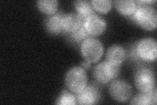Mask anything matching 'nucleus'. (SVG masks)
I'll return each instance as SVG.
<instances>
[{"mask_svg": "<svg viewBox=\"0 0 157 105\" xmlns=\"http://www.w3.org/2000/svg\"><path fill=\"white\" fill-rule=\"evenodd\" d=\"M136 52L145 61H153L156 59L157 46L156 39L152 38L142 39L137 45Z\"/></svg>", "mask_w": 157, "mask_h": 105, "instance_id": "423d86ee", "label": "nucleus"}, {"mask_svg": "<svg viewBox=\"0 0 157 105\" xmlns=\"http://www.w3.org/2000/svg\"><path fill=\"white\" fill-rule=\"evenodd\" d=\"M72 38L75 39L76 42H83L86 39L90 38V35L88 33L86 30L84 26V24L82 25L80 27H78L75 30L71 33Z\"/></svg>", "mask_w": 157, "mask_h": 105, "instance_id": "6ab92c4d", "label": "nucleus"}, {"mask_svg": "<svg viewBox=\"0 0 157 105\" xmlns=\"http://www.w3.org/2000/svg\"><path fill=\"white\" fill-rule=\"evenodd\" d=\"M37 3L39 9L48 15L55 14L58 7V2L56 0H39Z\"/></svg>", "mask_w": 157, "mask_h": 105, "instance_id": "2eb2a0df", "label": "nucleus"}, {"mask_svg": "<svg viewBox=\"0 0 157 105\" xmlns=\"http://www.w3.org/2000/svg\"><path fill=\"white\" fill-rule=\"evenodd\" d=\"M109 93L115 101L124 103L129 100L132 95V88L129 83L122 80H115L109 86Z\"/></svg>", "mask_w": 157, "mask_h": 105, "instance_id": "0eeeda50", "label": "nucleus"}, {"mask_svg": "<svg viewBox=\"0 0 157 105\" xmlns=\"http://www.w3.org/2000/svg\"><path fill=\"white\" fill-rule=\"evenodd\" d=\"M106 58L107 61L120 66L126 59L125 49L119 45H113L108 49Z\"/></svg>", "mask_w": 157, "mask_h": 105, "instance_id": "9b49d317", "label": "nucleus"}, {"mask_svg": "<svg viewBox=\"0 0 157 105\" xmlns=\"http://www.w3.org/2000/svg\"><path fill=\"white\" fill-rule=\"evenodd\" d=\"M82 68H85L88 69V68H89L90 67V63L86 61L85 62L82 63Z\"/></svg>", "mask_w": 157, "mask_h": 105, "instance_id": "aec40b11", "label": "nucleus"}, {"mask_svg": "<svg viewBox=\"0 0 157 105\" xmlns=\"http://www.w3.org/2000/svg\"><path fill=\"white\" fill-rule=\"evenodd\" d=\"M84 26L90 36H98L105 30L107 24L104 18L94 13L85 19Z\"/></svg>", "mask_w": 157, "mask_h": 105, "instance_id": "6e6552de", "label": "nucleus"}, {"mask_svg": "<svg viewBox=\"0 0 157 105\" xmlns=\"http://www.w3.org/2000/svg\"><path fill=\"white\" fill-rule=\"evenodd\" d=\"M133 18L141 27L145 30H152L156 27V10L150 5L137 4V9L133 14Z\"/></svg>", "mask_w": 157, "mask_h": 105, "instance_id": "f257e3e1", "label": "nucleus"}, {"mask_svg": "<svg viewBox=\"0 0 157 105\" xmlns=\"http://www.w3.org/2000/svg\"><path fill=\"white\" fill-rule=\"evenodd\" d=\"M115 5L118 11L125 16L133 15L137 7L134 0H117Z\"/></svg>", "mask_w": 157, "mask_h": 105, "instance_id": "4468645a", "label": "nucleus"}, {"mask_svg": "<svg viewBox=\"0 0 157 105\" xmlns=\"http://www.w3.org/2000/svg\"><path fill=\"white\" fill-rule=\"evenodd\" d=\"M75 9L78 14L85 19L91 14H94V9L93 8L90 2L88 1H76L74 2Z\"/></svg>", "mask_w": 157, "mask_h": 105, "instance_id": "dca6fc26", "label": "nucleus"}, {"mask_svg": "<svg viewBox=\"0 0 157 105\" xmlns=\"http://www.w3.org/2000/svg\"><path fill=\"white\" fill-rule=\"evenodd\" d=\"M81 51L86 61L90 63H96L103 55L104 47L99 39L90 37L82 42Z\"/></svg>", "mask_w": 157, "mask_h": 105, "instance_id": "7ed1b4c3", "label": "nucleus"}, {"mask_svg": "<svg viewBox=\"0 0 157 105\" xmlns=\"http://www.w3.org/2000/svg\"><path fill=\"white\" fill-rule=\"evenodd\" d=\"M63 13H58L48 17L46 21V26L48 32L54 34H58L63 32L62 20Z\"/></svg>", "mask_w": 157, "mask_h": 105, "instance_id": "ddd939ff", "label": "nucleus"}, {"mask_svg": "<svg viewBox=\"0 0 157 105\" xmlns=\"http://www.w3.org/2000/svg\"><path fill=\"white\" fill-rule=\"evenodd\" d=\"M56 103L62 105H74L77 104V98L73 94L63 91Z\"/></svg>", "mask_w": 157, "mask_h": 105, "instance_id": "a211bd4d", "label": "nucleus"}, {"mask_svg": "<svg viewBox=\"0 0 157 105\" xmlns=\"http://www.w3.org/2000/svg\"><path fill=\"white\" fill-rule=\"evenodd\" d=\"M156 90L154 88L151 91L137 95L130 102L131 104L149 105L156 104Z\"/></svg>", "mask_w": 157, "mask_h": 105, "instance_id": "f8f14e48", "label": "nucleus"}, {"mask_svg": "<svg viewBox=\"0 0 157 105\" xmlns=\"http://www.w3.org/2000/svg\"><path fill=\"white\" fill-rule=\"evenodd\" d=\"M90 3L95 10L103 13L109 12L112 7V2L109 0H92Z\"/></svg>", "mask_w": 157, "mask_h": 105, "instance_id": "f3484780", "label": "nucleus"}, {"mask_svg": "<svg viewBox=\"0 0 157 105\" xmlns=\"http://www.w3.org/2000/svg\"><path fill=\"white\" fill-rule=\"evenodd\" d=\"M76 98L79 104H94L99 101L100 93L96 87L88 86L78 93Z\"/></svg>", "mask_w": 157, "mask_h": 105, "instance_id": "1a4fd4ad", "label": "nucleus"}, {"mask_svg": "<svg viewBox=\"0 0 157 105\" xmlns=\"http://www.w3.org/2000/svg\"><path fill=\"white\" fill-rule=\"evenodd\" d=\"M67 88L75 93L81 92L87 85V75L82 67H75L71 68L66 76Z\"/></svg>", "mask_w": 157, "mask_h": 105, "instance_id": "f03ea898", "label": "nucleus"}, {"mask_svg": "<svg viewBox=\"0 0 157 105\" xmlns=\"http://www.w3.org/2000/svg\"><path fill=\"white\" fill-rule=\"evenodd\" d=\"M119 67L108 61L102 62L94 67L93 70V76L100 83H107L119 75Z\"/></svg>", "mask_w": 157, "mask_h": 105, "instance_id": "20e7f679", "label": "nucleus"}, {"mask_svg": "<svg viewBox=\"0 0 157 105\" xmlns=\"http://www.w3.org/2000/svg\"><path fill=\"white\" fill-rule=\"evenodd\" d=\"M85 19L78 13H71L63 14L62 20L63 32L71 33L84 24Z\"/></svg>", "mask_w": 157, "mask_h": 105, "instance_id": "9d476101", "label": "nucleus"}, {"mask_svg": "<svg viewBox=\"0 0 157 105\" xmlns=\"http://www.w3.org/2000/svg\"><path fill=\"white\" fill-rule=\"evenodd\" d=\"M134 82L137 89L141 93L151 91L155 86V74L150 68L141 67L135 74Z\"/></svg>", "mask_w": 157, "mask_h": 105, "instance_id": "39448f33", "label": "nucleus"}]
</instances>
